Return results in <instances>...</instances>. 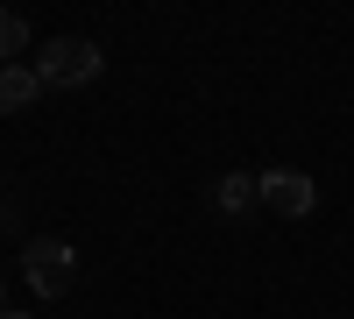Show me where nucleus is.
<instances>
[{
	"label": "nucleus",
	"mask_w": 354,
	"mask_h": 319,
	"mask_svg": "<svg viewBox=\"0 0 354 319\" xmlns=\"http://www.w3.org/2000/svg\"><path fill=\"white\" fill-rule=\"evenodd\" d=\"M50 93V85L36 78V64H0V113H28Z\"/></svg>",
	"instance_id": "nucleus-5"
},
{
	"label": "nucleus",
	"mask_w": 354,
	"mask_h": 319,
	"mask_svg": "<svg viewBox=\"0 0 354 319\" xmlns=\"http://www.w3.org/2000/svg\"><path fill=\"white\" fill-rule=\"evenodd\" d=\"M100 43H85V36H50L36 50V78L50 85V93H78V85H93L100 78Z\"/></svg>",
	"instance_id": "nucleus-2"
},
{
	"label": "nucleus",
	"mask_w": 354,
	"mask_h": 319,
	"mask_svg": "<svg viewBox=\"0 0 354 319\" xmlns=\"http://www.w3.org/2000/svg\"><path fill=\"white\" fill-rule=\"evenodd\" d=\"M0 291H8V284H0ZM0 312H8V305H0Z\"/></svg>",
	"instance_id": "nucleus-8"
},
{
	"label": "nucleus",
	"mask_w": 354,
	"mask_h": 319,
	"mask_svg": "<svg viewBox=\"0 0 354 319\" xmlns=\"http://www.w3.org/2000/svg\"><path fill=\"white\" fill-rule=\"evenodd\" d=\"M213 206H220L227 220L255 213V206H262V170H227V178L213 185Z\"/></svg>",
	"instance_id": "nucleus-4"
},
{
	"label": "nucleus",
	"mask_w": 354,
	"mask_h": 319,
	"mask_svg": "<svg viewBox=\"0 0 354 319\" xmlns=\"http://www.w3.org/2000/svg\"><path fill=\"white\" fill-rule=\"evenodd\" d=\"M262 206H270L277 220H305L319 206V185L305 178V170H262Z\"/></svg>",
	"instance_id": "nucleus-3"
},
{
	"label": "nucleus",
	"mask_w": 354,
	"mask_h": 319,
	"mask_svg": "<svg viewBox=\"0 0 354 319\" xmlns=\"http://www.w3.org/2000/svg\"><path fill=\"white\" fill-rule=\"evenodd\" d=\"M0 319H28V312H0Z\"/></svg>",
	"instance_id": "nucleus-7"
},
{
	"label": "nucleus",
	"mask_w": 354,
	"mask_h": 319,
	"mask_svg": "<svg viewBox=\"0 0 354 319\" xmlns=\"http://www.w3.org/2000/svg\"><path fill=\"white\" fill-rule=\"evenodd\" d=\"M21 50H28V21L0 8V64H21Z\"/></svg>",
	"instance_id": "nucleus-6"
},
{
	"label": "nucleus",
	"mask_w": 354,
	"mask_h": 319,
	"mask_svg": "<svg viewBox=\"0 0 354 319\" xmlns=\"http://www.w3.org/2000/svg\"><path fill=\"white\" fill-rule=\"evenodd\" d=\"M21 277H28L36 298H64L71 284H78V248L64 235H28L21 241Z\"/></svg>",
	"instance_id": "nucleus-1"
}]
</instances>
